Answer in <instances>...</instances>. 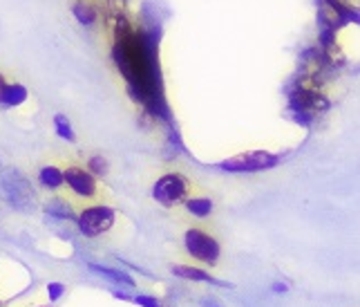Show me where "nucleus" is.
<instances>
[{"label": "nucleus", "instance_id": "nucleus-14", "mask_svg": "<svg viewBox=\"0 0 360 307\" xmlns=\"http://www.w3.org/2000/svg\"><path fill=\"white\" fill-rule=\"evenodd\" d=\"M85 170L92 173L94 177H103V175H108V159L103 155H92L88 159V168Z\"/></svg>", "mask_w": 360, "mask_h": 307}, {"label": "nucleus", "instance_id": "nucleus-17", "mask_svg": "<svg viewBox=\"0 0 360 307\" xmlns=\"http://www.w3.org/2000/svg\"><path fill=\"white\" fill-rule=\"evenodd\" d=\"M134 303H139V305H143V307H161V303H159L155 296H136Z\"/></svg>", "mask_w": 360, "mask_h": 307}, {"label": "nucleus", "instance_id": "nucleus-2", "mask_svg": "<svg viewBox=\"0 0 360 307\" xmlns=\"http://www.w3.org/2000/svg\"><path fill=\"white\" fill-rule=\"evenodd\" d=\"M153 198L166 208H175L193 198V182L181 173L161 175L153 187Z\"/></svg>", "mask_w": 360, "mask_h": 307}, {"label": "nucleus", "instance_id": "nucleus-13", "mask_svg": "<svg viewBox=\"0 0 360 307\" xmlns=\"http://www.w3.org/2000/svg\"><path fill=\"white\" fill-rule=\"evenodd\" d=\"M47 213L49 215H56V218H72V206L68 204V200L63 198H54L47 202Z\"/></svg>", "mask_w": 360, "mask_h": 307}, {"label": "nucleus", "instance_id": "nucleus-6", "mask_svg": "<svg viewBox=\"0 0 360 307\" xmlns=\"http://www.w3.org/2000/svg\"><path fill=\"white\" fill-rule=\"evenodd\" d=\"M280 162H282L280 155H273L269 151H251L224 159L219 168L229 170V173H259V170H269L273 166H278Z\"/></svg>", "mask_w": 360, "mask_h": 307}, {"label": "nucleus", "instance_id": "nucleus-15", "mask_svg": "<svg viewBox=\"0 0 360 307\" xmlns=\"http://www.w3.org/2000/svg\"><path fill=\"white\" fill-rule=\"evenodd\" d=\"M54 126H56V132H58V137H63L68 142H74L77 139V134H74L72 126H70V121L65 115H56L54 117Z\"/></svg>", "mask_w": 360, "mask_h": 307}, {"label": "nucleus", "instance_id": "nucleus-7", "mask_svg": "<svg viewBox=\"0 0 360 307\" xmlns=\"http://www.w3.org/2000/svg\"><path fill=\"white\" fill-rule=\"evenodd\" d=\"M172 274L179 276V278H186V280H197V282H215V285H224V282L215 280L210 274H206L204 269L200 267H193V265H172Z\"/></svg>", "mask_w": 360, "mask_h": 307}, {"label": "nucleus", "instance_id": "nucleus-11", "mask_svg": "<svg viewBox=\"0 0 360 307\" xmlns=\"http://www.w3.org/2000/svg\"><path fill=\"white\" fill-rule=\"evenodd\" d=\"M72 14H74V18L81 23V25H88V27L94 25L96 18H98L96 7L92 3H85V0H79V3L72 7Z\"/></svg>", "mask_w": 360, "mask_h": 307}, {"label": "nucleus", "instance_id": "nucleus-8", "mask_svg": "<svg viewBox=\"0 0 360 307\" xmlns=\"http://www.w3.org/2000/svg\"><path fill=\"white\" fill-rule=\"evenodd\" d=\"M25 101H27V88H25V85H20V83H7L5 85L3 96H0V106L16 108Z\"/></svg>", "mask_w": 360, "mask_h": 307}, {"label": "nucleus", "instance_id": "nucleus-18", "mask_svg": "<svg viewBox=\"0 0 360 307\" xmlns=\"http://www.w3.org/2000/svg\"><path fill=\"white\" fill-rule=\"evenodd\" d=\"M49 289H52V299H58L63 294V285H49Z\"/></svg>", "mask_w": 360, "mask_h": 307}, {"label": "nucleus", "instance_id": "nucleus-3", "mask_svg": "<svg viewBox=\"0 0 360 307\" xmlns=\"http://www.w3.org/2000/svg\"><path fill=\"white\" fill-rule=\"evenodd\" d=\"M117 211L108 204H88L77 215V227L85 238H98L112 229Z\"/></svg>", "mask_w": 360, "mask_h": 307}, {"label": "nucleus", "instance_id": "nucleus-19", "mask_svg": "<svg viewBox=\"0 0 360 307\" xmlns=\"http://www.w3.org/2000/svg\"><path fill=\"white\" fill-rule=\"evenodd\" d=\"M5 85H7V81H5V77L0 75V96H3V90H5Z\"/></svg>", "mask_w": 360, "mask_h": 307}, {"label": "nucleus", "instance_id": "nucleus-1", "mask_svg": "<svg viewBox=\"0 0 360 307\" xmlns=\"http://www.w3.org/2000/svg\"><path fill=\"white\" fill-rule=\"evenodd\" d=\"M0 200L20 213H34L39 208V195L32 182L14 166L0 168Z\"/></svg>", "mask_w": 360, "mask_h": 307}, {"label": "nucleus", "instance_id": "nucleus-9", "mask_svg": "<svg viewBox=\"0 0 360 307\" xmlns=\"http://www.w3.org/2000/svg\"><path fill=\"white\" fill-rule=\"evenodd\" d=\"M39 182H41V187H45L49 191L63 189V170H60L56 164H47L39 170Z\"/></svg>", "mask_w": 360, "mask_h": 307}, {"label": "nucleus", "instance_id": "nucleus-4", "mask_svg": "<svg viewBox=\"0 0 360 307\" xmlns=\"http://www.w3.org/2000/svg\"><path fill=\"white\" fill-rule=\"evenodd\" d=\"M184 247L197 263H202L206 267H215L219 263V256H221L219 242L200 227H193L184 233Z\"/></svg>", "mask_w": 360, "mask_h": 307}, {"label": "nucleus", "instance_id": "nucleus-10", "mask_svg": "<svg viewBox=\"0 0 360 307\" xmlns=\"http://www.w3.org/2000/svg\"><path fill=\"white\" fill-rule=\"evenodd\" d=\"M90 269H92V272H96V274L105 276L108 280L117 282V285L134 287V280H132L126 272H121V269H115V267H103V265H90Z\"/></svg>", "mask_w": 360, "mask_h": 307}, {"label": "nucleus", "instance_id": "nucleus-5", "mask_svg": "<svg viewBox=\"0 0 360 307\" xmlns=\"http://www.w3.org/2000/svg\"><path fill=\"white\" fill-rule=\"evenodd\" d=\"M63 187H68V191L77 200L94 202V204H98V200H101V184L83 166L72 164L63 170Z\"/></svg>", "mask_w": 360, "mask_h": 307}, {"label": "nucleus", "instance_id": "nucleus-16", "mask_svg": "<svg viewBox=\"0 0 360 307\" xmlns=\"http://www.w3.org/2000/svg\"><path fill=\"white\" fill-rule=\"evenodd\" d=\"M126 5H128V0H108V7H110V11H112V16L123 14Z\"/></svg>", "mask_w": 360, "mask_h": 307}, {"label": "nucleus", "instance_id": "nucleus-12", "mask_svg": "<svg viewBox=\"0 0 360 307\" xmlns=\"http://www.w3.org/2000/svg\"><path fill=\"white\" fill-rule=\"evenodd\" d=\"M186 208H188V213H193L195 218H208L210 211H213V202L210 198H202V195H193V198L186 200Z\"/></svg>", "mask_w": 360, "mask_h": 307}]
</instances>
